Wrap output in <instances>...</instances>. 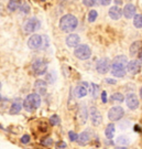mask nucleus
Here are the masks:
<instances>
[{"label":"nucleus","mask_w":142,"mask_h":149,"mask_svg":"<svg viewBox=\"0 0 142 149\" xmlns=\"http://www.w3.org/2000/svg\"><path fill=\"white\" fill-rule=\"evenodd\" d=\"M127 64H128V59L126 55H117L111 62V74L115 77H123L127 74Z\"/></svg>","instance_id":"nucleus-1"},{"label":"nucleus","mask_w":142,"mask_h":149,"mask_svg":"<svg viewBox=\"0 0 142 149\" xmlns=\"http://www.w3.org/2000/svg\"><path fill=\"white\" fill-rule=\"evenodd\" d=\"M77 24L78 20L74 15H65L60 19V29L63 32H73L77 28Z\"/></svg>","instance_id":"nucleus-2"},{"label":"nucleus","mask_w":142,"mask_h":149,"mask_svg":"<svg viewBox=\"0 0 142 149\" xmlns=\"http://www.w3.org/2000/svg\"><path fill=\"white\" fill-rule=\"evenodd\" d=\"M41 105V97L37 93H31L24 98V101L22 103V106L26 112L32 113L35 109H37Z\"/></svg>","instance_id":"nucleus-3"},{"label":"nucleus","mask_w":142,"mask_h":149,"mask_svg":"<svg viewBox=\"0 0 142 149\" xmlns=\"http://www.w3.org/2000/svg\"><path fill=\"white\" fill-rule=\"evenodd\" d=\"M74 55L79 60H88L91 56V49L87 44H79L75 48Z\"/></svg>","instance_id":"nucleus-4"},{"label":"nucleus","mask_w":142,"mask_h":149,"mask_svg":"<svg viewBox=\"0 0 142 149\" xmlns=\"http://www.w3.org/2000/svg\"><path fill=\"white\" fill-rule=\"evenodd\" d=\"M88 113H89V118L93 126H95V127L100 126L103 123V116H101V113L99 112V109L95 106H90Z\"/></svg>","instance_id":"nucleus-5"},{"label":"nucleus","mask_w":142,"mask_h":149,"mask_svg":"<svg viewBox=\"0 0 142 149\" xmlns=\"http://www.w3.org/2000/svg\"><path fill=\"white\" fill-rule=\"evenodd\" d=\"M110 68H111V62L108 58H101L96 63V71L99 74H106V73H108L110 71Z\"/></svg>","instance_id":"nucleus-6"},{"label":"nucleus","mask_w":142,"mask_h":149,"mask_svg":"<svg viewBox=\"0 0 142 149\" xmlns=\"http://www.w3.org/2000/svg\"><path fill=\"white\" fill-rule=\"evenodd\" d=\"M47 63L42 59H37L32 63V71L35 75H44L46 73Z\"/></svg>","instance_id":"nucleus-7"},{"label":"nucleus","mask_w":142,"mask_h":149,"mask_svg":"<svg viewBox=\"0 0 142 149\" xmlns=\"http://www.w3.org/2000/svg\"><path fill=\"white\" fill-rule=\"evenodd\" d=\"M125 115V109L121 106H114L111 107L108 112V118L111 122H118Z\"/></svg>","instance_id":"nucleus-8"},{"label":"nucleus","mask_w":142,"mask_h":149,"mask_svg":"<svg viewBox=\"0 0 142 149\" xmlns=\"http://www.w3.org/2000/svg\"><path fill=\"white\" fill-rule=\"evenodd\" d=\"M40 28V22L37 18H30L28 19L23 24V30L26 33H32Z\"/></svg>","instance_id":"nucleus-9"},{"label":"nucleus","mask_w":142,"mask_h":149,"mask_svg":"<svg viewBox=\"0 0 142 149\" xmlns=\"http://www.w3.org/2000/svg\"><path fill=\"white\" fill-rule=\"evenodd\" d=\"M125 100H126V104L129 109L136 111L139 107V104H140L139 103V98H138V96L134 93H129Z\"/></svg>","instance_id":"nucleus-10"},{"label":"nucleus","mask_w":142,"mask_h":149,"mask_svg":"<svg viewBox=\"0 0 142 149\" xmlns=\"http://www.w3.org/2000/svg\"><path fill=\"white\" fill-rule=\"evenodd\" d=\"M28 47L31 50H37L42 47V37L40 34H33L28 40Z\"/></svg>","instance_id":"nucleus-11"},{"label":"nucleus","mask_w":142,"mask_h":149,"mask_svg":"<svg viewBox=\"0 0 142 149\" xmlns=\"http://www.w3.org/2000/svg\"><path fill=\"white\" fill-rule=\"evenodd\" d=\"M77 119L80 125H85L87 119H88V109L85 106L84 104H82L78 108V113H77Z\"/></svg>","instance_id":"nucleus-12"},{"label":"nucleus","mask_w":142,"mask_h":149,"mask_svg":"<svg viewBox=\"0 0 142 149\" xmlns=\"http://www.w3.org/2000/svg\"><path fill=\"white\" fill-rule=\"evenodd\" d=\"M126 70L129 73H131L132 75L138 74L140 72V70H141V63L138 60H131V61H129L128 64H127Z\"/></svg>","instance_id":"nucleus-13"},{"label":"nucleus","mask_w":142,"mask_h":149,"mask_svg":"<svg viewBox=\"0 0 142 149\" xmlns=\"http://www.w3.org/2000/svg\"><path fill=\"white\" fill-rule=\"evenodd\" d=\"M47 90V83L44 80H37L34 82V91L39 95H45Z\"/></svg>","instance_id":"nucleus-14"},{"label":"nucleus","mask_w":142,"mask_h":149,"mask_svg":"<svg viewBox=\"0 0 142 149\" xmlns=\"http://www.w3.org/2000/svg\"><path fill=\"white\" fill-rule=\"evenodd\" d=\"M90 139H91V130L86 129L83 133H80V135H78L77 143H78L79 146H86L90 141Z\"/></svg>","instance_id":"nucleus-15"},{"label":"nucleus","mask_w":142,"mask_h":149,"mask_svg":"<svg viewBox=\"0 0 142 149\" xmlns=\"http://www.w3.org/2000/svg\"><path fill=\"white\" fill-rule=\"evenodd\" d=\"M79 42H80V38L76 33H69L67 38H66V45L69 48H76V47H78Z\"/></svg>","instance_id":"nucleus-16"},{"label":"nucleus","mask_w":142,"mask_h":149,"mask_svg":"<svg viewBox=\"0 0 142 149\" xmlns=\"http://www.w3.org/2000/svg\"><path fill=\"white\" fill-rule=\"evenodd\" d=\"M136 12H137L136 6L132 5V3H127L125 6V8H123V10H122V15L127 19H132L133 17L136 16Z\"/></svg>","instance_id":"nucleus-17"},{"label":"nucleus","mask_w":142,"mask_h":149,"mask_svg":"<svg viewBox=\"0 0 142 149\" xmlns=\"http://www.w3.org/2000/svg\"><path fill=\"white\" fill-rule=\"evenodd\" d=\"M22 103L23 102L20 98H16L15 101L12 102L10 108H9V114L10 115H17V114H19V113L21 112L22 107H23L22 106Z\"/></svg>","instance_id":"nucleus-18"},{"label":"nucleus","mask_w":142,"mask_h":149,"mask_svg":"<svg viewBox=\"0 0 142 149\" xmlns=\"http://www.w3.org/2000/svg\"><path fill=\"white\" fill-rule=\"evenodd\" d=\"M122 16V10L118 6H114L109 9V17L112 20H119Z\"/></svg>","instance_id":"nucleus-19"},{"label":"nucleus","mask_w":142,"mask_h":149,"mask_svg":"<svg viewBox=\"0 0 142 149\" xmlns=\"http://www.w3.org/2000/svg\"><path fill=\"white\" fill-rule=\"evenodd\" d=\"M142 49V42L141 41H136V42H133L130 45V49H129V53L131 56H136L139 54V52L141 51Z\"/></svg>","instance_id":"nucleus-20"},{"label":"nucleus","mask_w":142,"mask_h":149,"mask_svg":"<svg viewBox=\"0 0 142 149\" xmlns=\"http://www.w3.org/2000/svg\"><path fill=\"white\" fill-rule=\"evenodd\" d=\"M74 95L77 98H83V97L87 95V88L82 85V84H79V85H77L74 88Z\"/></svg>","instance_id":"nucleus-21"},{"label":"nucleus","mask_w":142,"mask_h":149,"mask_svg":"<svg viewBox=\"0 0 142 149\" xmlns=\"http://www.w3.org/2000/svg\"><path fill=\"white\" fill-rule=\"evenodd\" d=\"M115 132H116V127H115V124H108L105 128V137L108 139H112L115 136Z\"/></svg>","instance_id":"nucleus-22"},{"label":"nucleus","mask_w":142,"mask_h":149,"mask_svg":"<svg viewBox=\"0 0 142 149\" xmlns=\"http://www.w3.org/2000/svg\"><path fill=\"white\" fill-rule=\"evenodd\" d=\"M116 144L120 147H127L128 145L130 144V138L127 135H120L118 136L116 139Z\"/></svg>","instance_id":"nucleus-23"},{"label":"nucleus","mask_w":142,"mask_h":149,"mask_svg":"<svg viewBox=\"0 0 142 149\" xmlns=\"http://www.w3.org/2000/svg\"><path fill=\"white\" fill-rule=\"evenodd\" d=\"M125 96L122 93H119V92H117V93H114L112 95L110 96V100L112 102H117V103H122V102L125 101Z\"/></svg>","instance_id":"nucleus-24"},{"label":"nucleus","mask_w":142,"mask_h":149,"mask_svg":"<svg viewBox=\"0 0 142 149\" xmlns=\"http://www.w3.org/2000/svg\"><path fill=\"white\" fill-rule=\"evenodd\" d=\"M19 1L20 0H9V3H8V10L11 11V12H13V11H16L18 8H19Z\"/></svg>","instance_id":"nucleus-25"},{"label":"nucleus","mask_w":142,"mask_h":149,"mask_svg":"<svg viewBox=\"0 0 142 149\" xmlns=\"http://www.w3.org/2000/svg\"><path fill=\"white\" fill-rule=\"evenodd\" d=\"M133 26L138 29L142 28V15H136L133 17Z\"/></svg>","instance_id":"nucleus-26"},{"label":"nucleus","mask_w":142,"mask_h":149,"mask_svg":"<svg viewBox=\"0 0 142 149\" xmlns=\"http://www.w3.org/2000/svg\"><path fill=\"white\" fill-rule=\"evenodd\" d=\"M60 123H61V118L56 114H54L50 117V124L52 126H57V125H60Z\"/></svg>","instance_id":"nucleus-27"},{"label":"nucleus","mask_w":142,"mask_h":149,"mask_svg":"<svg viewBox=\"0 0 142 149\" xmlns=\"http://www.w3.org/2000/svg\"><path fill=\"white\" fill-rule=\"evenodd\" d=\"M97 17H98V12H97V10H90L89 12H88V21L89 22H94L96 19H97Z\"/></svg>","instance_id":"nucleus-28"},{"label":"nucleus","mask_w":142,"mask_h":149,"mask_svg":"<svg viewBox=\"0 0 142 149\" xmlns=\"http://www.w3.org/2000/svg\"><path fill=\"white\" fill-rule=\"evenodd\" d=\"M91 85V94H93V97L94 98H97L98 97V93H99V85H97V84H95V83H91L90 84Z\"/></svg>","instance_id":"nucleus-29"},{"label":"nucleus","mask_w":142,"mask_h":149,"mask_svg":"<svg viewBox=\"0 0 142 149\" xmlns=\"http://www.w3.org/2000/svg\"><path fill=\"white\" fill-rule=\"evenodd\" d=\"M131 127V124L129 120H123V122H120L119 124V128H120L121 130H127L128 128Z\"/></svg>","instance_id":"nucleus-30"},{"label":"nucleus","mask_w":142,"mask_h":149,"mask_svg":"<svg viewBox=\"0 0 142 149\" xmlns=\"http://www.w3.org/2000/svg\"><path fill=\"white\" fill-rule=\"evenodd\" d=\"M20 11H21L23 15H28L30 12V6L28 5V3H22L20 6Z\"/></svg>","instance_id":"nucleus-31"},{"label":"nucleus","mask_w":142,"mask_h":149,"mask_svg":"<svg viewBox=\"0 0 142 149\" xmlns=\"http://www.w3.org/2000/svg\"><path fill=\"white\" fill-rule=\"evenodd\" d=\"M69 138L71 141H77V139H78V135L73 132V130H71L69 132Z\"/></svg>","instance_id":"nucleus-32"},{"label":"nucleus","mask_w":142,"mask_h":149,"mask_svg":"<svg viewBox=\"0 0 142 149\" xmlns=\"http://www.w3.org/2000/svg\"><path fill=\"white\" fill-rule=\"evenodd\" d=\"M30 140H31V137H30V135H28V134H26V135H23L21 137V139H20V141H21L23 145H26L30 143Z\"/></svg>","instance_id":"nucleus-33"},{"label":"nucleus","mask_w":142,"mask_h":149,"mask_svg":"<svg viewBox=\"0 0 142 149\" xmlns=\"http://www.w3.org/2000/svg\"><path fill=\"white\" fill-rule=\"evenodd\" d=\"M53 73H47L46 76H45V82L46 83H50V84H53V82L55 81V77H52Z\"/></svg>","instance_id":"nucleus-34"},{"label":"nucleus","mask_w":142,"mask_h":149,"mask_svg":"<svg viewBox=\"0 0 142 149\" xmlns=\"http://www.w3.org/2000/svg\"><path fill=\"white\" fill-rule=\"evenodd\" d=\"M55 147H56V149H65L66 147H67V145H66V143L65 141H57L56 144H55Z\"/></svg>","instance_id":"nucleus-35"},{"label":"nucleus","mask_w":142,"mask_h":149,"mask_svg":"<svg viewBox=\"0 0 142 149\" xmlns=\"http://www.w3.org/2000/svg\"><path fill=\"white\" fill-rule=\"evenodd\" d=\"M97 0H83V3H84L86 7H93V6L96 3Z\"/></svg>","instance_id":"nucleus-36"},{"label":"nucleus","mask_w":142,"mask_h":149,"mask_svg":"<svg viewBox=\"0 0 142 149\" xmlns=\"http://www.w3.org/2000/svg\"><path fill=\"white\" fill-rule=\"evenodd\" d=\"M42 144L44 145V146H51V145H53V139L51 138V137H48V138L43 139Z\"/></svg>","instance_id":"nucleus-37"},{"label":"nucleus","mask_w":142,"mask_h":149,"mask_svg":"<svg viewBox=\"0 0 142 149\" xmlns=\"http://www.w3.org/2000/svg\"><path fill=\"white\" fill-rule=\"evenodd\" d=\"M101 102H103L104 104H106V103L108 102V96H107V92H106V91H103V92H101Z\"/></svg>","instance_id":"nucleus-38"},{"label":"nucleus","mask_w":142,"mask_h":149,"mask_svg":"<svg viewBox=\"0 0 142 149\" xmlns=\"http://www.w3.org/2000/svg\"><path fill=\"white\" fill-rule=\"evenodd\" d=\"M101 6H108L111 2V0H97Z\"/></svg>","instance_id":"nucleus-39"},{"label":"nucleus","mask_w":142,"mask_h":149,"mask_svg":"<svg viewBox=\"0 0 142 149\" xmlns=\"http://www.w3.org/2000/svg\"><path fill=\"white\" fill-rule=\"evenodd\" d=\"M105 82L106 83H108V84H111V85H114V84H116L117 81L114 80V79H105Z\"/></svg>","instance_id":"nucleus-40"},{"label":"nucleus","mask_w":142,"mask_h":149,"mask_svg":"<svg viewBox=\"0 0 142 149\" xmlns=\"http://www.w3.org/2000/svg\"><path fill=\"white\" fill-rule=\"evenodd\" d=\"M138 61H139V62H140V63H142V51H140V52H139V54H138Z\"/></svg>","instance_id":"nucleus-41"},{"label":"nucleus","mask_w":142,"mask_h":149,"mask_svg":"<svg viewBox=\"0 0 142 149\" xmlns=\"http://www.w3.org/2000/svg\"><path fill=\"white\" fill-rule=\"evenodd\" d=\"M133 129H134V130H136V132H140V130H141V128L139 127V126H138V125H136V126H134V127H133Z\"/></svg>","instance_id":"nucleus-42"},{"label":"nucleus","mask_w":142,"mask_h":149,"mask_svg":"<svg viewBox=\"0 0 142 149\" xmlns=\"http://www.w3.org/2000/svg\"><path fill=\"white\" fill-rule=\"evenodd\" d=\"M115 2H117V5H121V0H115Z\"/></svg>","instance_id":"nucleus-43"},{"label":"nucleus","mask_w":142,"mask_h":149,"mask_svg":"<svg viewBox=\"0 0 142 149\" xmlns=\"http://www.w3.org/2000/svg\"><path fill=\"white\" fill-rule=\"evenodd\" d=\"M140 97H141V101H142V86L141 88H140Z\"/></svg>","instance_id":"nucleus-44"},{"label":"nucleus","mask_w":142,"mask_h":149,"mask_svg":"<svg viewBox=\"0 0 142 149\" xmlns=\"http://www.w3.org/2000/svg\"><path fill=\"white\" fill-rule=\"evenodd\" d=\"M0 128H1V129H3V127H2V125H1V124H0Z\"/></svg>","instance_id":"nucleus-45"},{"label":"nucleus","mask_w":142,"mask_h":149,"mask_svg":"<svg viewBox=\"0 0 142 149\" xmlns=\"http://www.w3.org/2000/svg\"><path fill=\"white\" fill-rule=\"evenodd\" d=\"M1 100H2V97H1V94H0V102H1Z\"/></svg>","instance_id":"nucleus-46"},{"label":"nucleus","mask_w":142,"mask_h":149,"mask_svg":"<svg viewBox=\"0 0 142 149\" xmlns=\"http://www.w3.org/2000/svg\"><path fill=\"white\" fill-rule=\"evenodd\" d=\"M0 90H1V82H0Z\"/></svg>","instance_id":"nucleus-47"},{"label":"nucleus","mask_w":142,"mask_h":149,"mask_svg":"<svg viewBox=\"0 0 142 149\" xmlns=\"http://www.w3.org/2000/svg\"><path fill=\"white\" fill-rule=\"evenodd\" d=\"M133 149H137V148H133Z\"/></svg>","instance_id":"nucleus-48"}]
</instances>
